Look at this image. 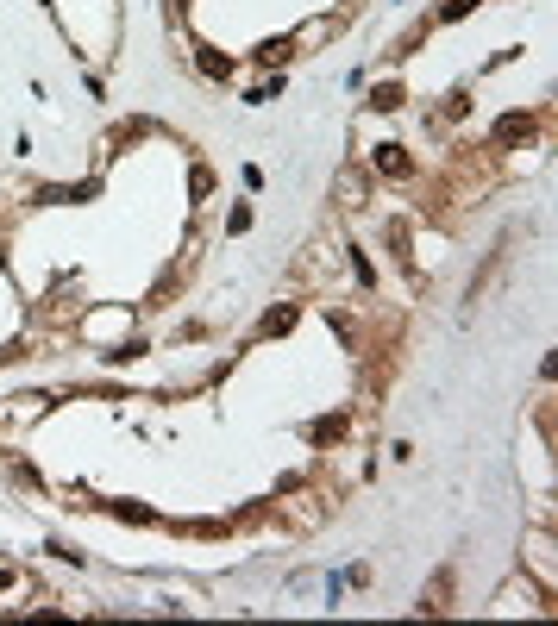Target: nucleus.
<instances>
[{
    "mask_svg": "<svg viewBox=\"0 0 558 626\" xmlns=\"http://www.w3.org/2000/svg\"><path fill=\"white\" fill-rule=\"evenodd\" d=\"M370 163H383L389 176H408V169H415V163L402 157V144H377V157H370Z\"/></svg>",
    "mask_w": 558,
    "mask_h": 626,
    "instance_id": "nucleus-1",
    "label": "nucleus"
},
{
    "mask_svg": "<svg viewBox=\"0 0 558 626\" xmlns=\"http://www.w3.org/2000/svg\"><path fill=\"white\" fill-rule=\"evenodd\" d=\"M295 57V38H264L258 44V63H288Z\"/></svg>",
    "mask_w": 558,
    "mask_h": 626,
    "instance_id": "nucleus-2",
    "label": "nucleus"
},
{
    "mask_svg": "<svg viewBox=\"0 0 558 626\" xmlns=\"http://www.w3.org/2000/svg\"><path fill=\"white\" fill-rule=\"evenodd\" d=\"M534 125H527V113H508V120L496 125V144H515V138H527Z\"/></svg>",
    "mask_w": 558,
    "mask_h": 626,
    "instance_id": "nucleus-3",
    "label": "nucleus"
},
{
    "mask_svg": "<svg viewBox=\"0 0 558 626\" xmlns=\"http://www.w3.org/2000/svg\"><path fill=\"white\" fill-rule=\"evenodd\" d=\"M370 107H377V113H396V107H402V88H396V82H383V88L370 95Z\"/></svg>",
    "mask_w": 558,
    "mask_h": 626,
    "instance_id": "nucleus-4",
    "label": "nucleus"
},
{
    "mask_svg": "<svg viewBox=\"0 0 558 626\" xmlns=\"http://www.w3.org/2000/svg\"><path fill=\"white\" fill-rule=\"evenodd\" d=\"M339 207H364V182L358 176H339Z\"/></svg>",
    "mask_w": 558,
    "mask_h": 626,
    "instance_id": "nucleus-5",
    "label": "nucleus"
},
{
    "mask_svg": "<svg viewBox=\"0 0 558 626\" xmlns=\"http://www.w3.org/2000/svg\"><path fill=\"white\" fill-rule=\"evenodd\" d=\"M107 513H120V520H151V507H139V501H107Z\"/></svg>",
    "mask_w": 558,
    "mask_h": 626,
    "instance_id": "nucleus-6",
    "label": "nucleus"
},
{
    "mask_svg": "<svg viewBox=\"0 0 558 626\" xmlns=\"http://www.w3.org/2000/svg\"><path fill=\"white\" fill-rule=\"evenodd\" d=\"M288 326H295V307H270L264 313V332H288Z\"/></svg>",
    "mask_w": 558,
    "mask_h": 626,
    "instance_id": "nucleus-7",
    "label": "nucleus"
},
{
    "mask_svg": "<svg viewBox=\"0 0 558 626\" xmlns=\"http://www.w3.org/2000/svg\"><path fill=\"white\" fill-rule=\"evenodd\" d=\"M471 6H477V0H445V6H439V19H458V13H471Z\"/></svg>",
    "mask_w": 558,
    "mask_h": 626,
    "instance_id": "nucleus-8",
    "label": "nucleus"
}]
</instances>
